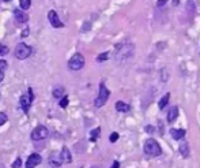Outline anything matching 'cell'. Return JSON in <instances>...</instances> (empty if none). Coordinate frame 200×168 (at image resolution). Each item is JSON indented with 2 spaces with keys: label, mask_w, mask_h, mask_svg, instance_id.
<instances>
[{
  "label": "cell",
  "mask_w": 200,
  "mask_h": 168,
  "mask_svg": "<svg viewBox=\"0 0 200 168\" xmlns=\"http://www.w3.org/2000/svg\"><path fill=\"white\" fill-rule=\"evenodd\" d=\"M135 52V47L131 42H124V44H118L116 48V60L118 63L121 62H125L128 59H131L134 56Z\"/></svg>",
  "instance_id": "1"
},
{
  "label": "cell",
  "mask_w": 200,
  "mask_h": 168,
  "mask_svg": "<svg viewBox=\"0 0 200 168\" xmlns=\"http://www.w3.org/2000/svg\"><path fill=\"white\" fill-rule=\"evenodd\" d=\"M143 149H144V153H147L148 156L155 157V156H159V154L162 153V149H161V146H159V143L156 142L155 139H153V138H148V139L146 141Z\"/></svg>",
  "instance_id": "2"
},
{
  "label": "cell",
  "mask_w": 200,
  "mask_h": 168,
  "mask_svg": "<svg viewBox=\"0 0 200 168\" xmlns=\"http://www.w3.org/2000/svg\"><path fill=\"white\" fill-rule=\"evenodd\" d=\"M109 96H110L109 89L105 86V83H101V85H99V94H98V97L95 99V101H94V105H95L97 108L104 107V105L106 104Z\"/></svg>",
  "instance_id": "3"
},
{
  "label": "cell",
  "mask_w": 200,
  "mask_h": 168,
  "mask_svg": "<svg viewBox=\"0 0 200 168\" xmlns=\"http://www.w3.org/2000/svg\"><path fill=\"white\" fill-rule=\"evenodd\" d=\"M14 55L19 60H25V59H27L31 55V48L29 45H26L25 42H19L14 49Z\"/></svg>",
  "instance_id": "4"
},
{
  "label": "cell",
  "mask_w": 200,
  "mask_h": 168,
  "mask_svg": "<svg viewBox=\"0 0 200 168\" xmlns=\"http://www.w3.org/2000/svg\"><path fill=\"white\" fill-rule=\"evenodd\" d=\"M85 58L80 53H75L71 59L68 60V69L72 70V71H78V70H82L83 66H85Z\"/></svg>",
  "instance_id": "5"
},
{
  "label": "cell",
  "mask_w": 200,
  "mask_h": 168,
  "mask_svg": "<svg viewBox=\"0 0 200 168\" xmlns=\"http://www.w3.org/2000/svg\"><path fill=\"white\" fill-rule=\"evenodd\" d=\"M48 137V129L45 126H37L31 133V139L33 141H41Z\"/></svg>",
  "instance_id": "6"
},
{
  "label": "cell",
  "mask_w": 200,
  "mask_h": 168,
  "mask_svg": "<svg viewBox=\"0 0 200 168\" xmlns=\"http://www.w3.org/2000/svg\"><path fill=\"white\" fill-rule=\"evenodd\" d=\"M48 19H49V23H50V25H52L53 28H56V29L63 28V26H64V23L61 22L60 19H59L57 12L53 11V10H50V11L48 12Z\"/></svg>",
  "instance_id": "7"
},
{
  "label": "cell",
  "mask_w": 200,
  "mask_h": 168,
  "mask_svg": "<svg viewBox=\"0 0 200 168\" xmlns=\"http://www.w3.org/2000/svg\"><path fill=\"white\" fill-rule=\"evenodd\" d=\"M42 159L38 153H31L27 157V161H26V168H36L38 164H41Z\"/></svg>",
  "instance_id": "8"
},
{
  "label": "cell",
  "mask_w": 200,
  "mask_h": 168,
  "mask_svg": "<svg viewBox=\"0 0 200 168\" xmlns=\"http://www.w3.org/2000/svg\"><path fill=\"white\" fill-rule=\"evenodd\" d=\"M31 101H33V97L29 96V94H22V96H21L19 104H21V108L23 109V112H25V113H27L29 109H30Z\"/></svg>",
  "instance_id": "9"
},
{
  "label": "cell",
  "mask_w": 200,
  "mask_h": 168,
  "mask_svg": "<svg viewBox=\"0 0 200 168\" xmlns=\"http://www.w3.org/2000/svg\"><path fill=\"white\" fill-rule=\"evenodd\" d=\"M14 17H15V19H17L18 23H26L29 21V15L26 14V12L21 11V10H15Z\"/></svg>",
  "instance_id": "10"
},
{
  "label": "cell",
  "mask_w": 200,
  "mask_h": 168,
  "mask_svg": "<svg viewBox=\"0 0 200 168\" xmlns=\"http://www.w3.org/2000/svg\"><path fill=\"white\" fill-rule=\"evenodd\" d=\"M60 159L63 163H67V164H69V163L72 161V156H71V152L68 150V148H66L64 146L63 149H61V153H60Z\"/></svg>",
  "instance_id": "11"
},
{
  "label": "cell",
  "mask_w": 200,
  "mask_h": 168,
  "mask_svg": "<svg viewBox=\"0 0 200 168\" xmlns=\"http://www.w3.org/2000/svg\"><path fill=\"white\" fill-rule=\"evenodd\" d=\"M170 135H172L173 139L178 141V139H182L185 137V130L182 129H172L170 130Z\"/></svg>",
  "instance_id": "12"
},
{
  "label": "cell",
  "mask_w": 200,
  "mask_h": 168,
  "mask_svg": "<svg viewBox=\"0 0 200 168\" xmlns=\"http://www.w3.org/2000/svg\"><path fill=\"white\" fill-rule=\"evenodd\" d=\"M177 116H178V108L177 107H170L169 112H167V122H169V123H173Z\"/></svg>",
  "instance_id": "13"
},
{
  "label": "cell",
  "mask_w": 200,
  "mask_h": 168,
  "mask_svg": "<svg viewBox=\"0 0 200 168\" xmlns=\"http://www.w3.org/2000/svg\"><path fill=\"white\" fill-rule=\"evenodd\" d=\"M178 150H180L181 156L182 157H188L189 156V145L186 141H182V142L180 143V148H178Z\"/></svg>",
  "instance_id": "14"
},
{
  "label": "cell",
  "mask_w": 200,
  "mask_h": 168,
  "mask_svg": "<svg viewBox=\"0 0 200 168\" xmlns=\"http://www.w3.org/2000/svg\"><path fill=\"white\" fill-rule=\"evenodd\" d=\"M64 88L63 86H56L55 89H53V92H52V94H53V97L55 99H63L64 97Z\"/></svg>",
  "instance_id": "15"
},
{
  "label": "cell",
  "mask_w": 200,
  "mask_h": 168,
  "mask_svg": "<svg viewBox=\"0 0 200 168\" xmlns=\"http://www.w3.org/2000/svg\"><path fill=\"white\" fill-rule=\"evenodd\" d=\"M116 109L118 111V112H128L131 108H129V105L128 104H125V102H123V101H117L116 102Z\"/></svg>",
  "instance_id": "16"
},
{
  "label": "cell",
  "mask_w": 200,
  "mask_h": 168,
  "mask_svg": "<svg viewBox=\"0 0 200 168\" xmlns=\"http://www.w3.org/2000/svg\"><path fill=\"white\" fill-rule=\"evenodd\" d=\"M61 163H63V161H61V159H57L55 154H52V156L49 157V165H50V167H60Z\"/></svg>",
  "instance_id": "17"
},
{
  "label": "cell",
  "mask_w": 200,
  "mask_h": 168,
  "mask_svg": "<svg viewBox=\"0 0 200 168\" xmlns=\"http://www.w3.org/2000/svg\"><path fill=\"white\" fill-rule=\"evenodd\" d=\"M7 62L6 60H0V82L4 79V71H6V69H7Z\"/></svg>",
  "instance_id": "18"
},
{
  "label": "cell",
  "mask_w": 200,
  "mask_h": 168,
  "mask_svg": "<svg viewBox=\"0 0 200 168\" xmlns=\"http://www.w3.org/2000/svg\"><path fill=\"white\" fill-rule=\"evenodd\" d=\"M169 99H170V94L166 93L163 97L161 99V101H159V109H165V107L167 105V102H169Z\"/></svg>",
  "instance_id": "19"
},
{
  "label": "cell",
  "mask_w": 200,
  "mask_h": 168,
  "mask_svg": "<svg viewBox=\"0 0 200 168\" xmlns=\"http://www.w3.org/2000/svg\"><path fill=\"white\" fill-rule=\"evenodd\" d=\"M99 134H101V129H95V130H93V131L90 133V141L95 142L97 138L99 137Z\"/></svg>",
  "instance_id": "20"
},
{
  "label": "cell",
  "mask_w": 200,
  "mask_h": 168,
  "mask_svg": "<svg viewBox=\"0 0 200 168\" xmlns=\"http://www.w3.org/2000/svg\"><path fill=\"white\" fill-rule=\"evenodd\" d=\"M19 4H21V8L29 10L30 8V4H31V0H19Z\"/></svg>",
  "instance_id": "21"
},
{
  "label": "cell",
  "mask_w": 200,
  "mask_h": 168,
  "mask_svg": "<svg viewBox=\"0 0 200 168\" xmlns=\"http://www.w3.org/2000/svg\"><path fill=\"white\" fill-rule=\"evenodd\" d=\"M108 58H109V53H108V52H104V53H101V55H98L97 60H98V62H104V60H106Z\"/></svg>",
  "instance_id": "22"
},
{
  "label": "cell",
  "mask_w": 200,
  "mask_h": 168,
  "mask_svg": "<svg viewBox=\"0 0 200 168\" xmlns=\"http://www.w3.org/2000/svg\"><path fill=\"white\" fill-rule=\"evenodd\" d=\"M8 53V47L6 45H0V56H4Z\"/></svg>",
  "instance_id": "23"
},
{
  "label": "cell",
  "mask_w": 200,
  "mask_h": 168,
  "mask_svg": "<svg viewBox=\"0 0 200 168\" xmlns=\"http://www.w3.org/2000/svg\"><path fill=\"white\" fill-rule=\"evenodd\" d=\"M67 105H68V97L64 96L63 99L60 100V107H61V108H66Z\"/></svg>",
  "instance_id": "24"
},
{
  "label": "cell",
  "mask_w": 200,
  "mask_h": 168,
  "mask_svg": "<svg viewBox=\"0 0 200 168\" xmlns=\"http://www.w3.org/2000/svg\"><path fill=\"white\" fill-rule=\"evenodd\" d=\"M117 139H118V134H117V133H112V134H110V137H109V141L112 143H115Z\"/></svg>",
  "instance_id": "25"
},
{
  "label": "cell",
  "mask_w": 200,
  "mask_h": 168,
  "mask_svg": "<svg viewBox=\"0 0 200 168\" xmlns=\"http://www.w3.org/2000/svg\"><path fill=\"white\" fill-rule=\"evenodd\" d=\"M7 122V115L4 112H0V126L2 124H4Z\"/></svg>",
  "instance_id": "26"
},
{
  "label": "cell",
  "mask_w": 200,
  "mask_h": 168,
  "mask_svg": "<svg viewBox=\"0 0 200 168\" xmlns=\"http://www.w3.org/2000/svg\"><path fill=\"white\" fill-rule=\"evenodd\" d=\"M21 165H22V160L18 157V159L12 163V168H21Z\"/></svg>",
  "instance_id": "27"
},
{
  "label": "cell",
  "mask_w": 200,
  "mask_h": 168,
  "mask_svg": "<svg viewBox=\"0 0 200 168\" xmlns=\"http://www.w3.org/2000/svg\"><path fill=\"white\" fill-rule=\"evenodd\" d=\"M166 3H167V0H158V2H156V7L161 8V7L166 6Z\"/></svg>",
  "instance_id": "28"
},
{
  "label": "cell",
  "mask_w": 200,
  "mask_h": 168,
  "mask_svg": "<svg viewBox=\"0 0 200 168\" xmlns=\"http://www.w3.org/2000/svg\"><path fill=\"white\" fill-rule=\"evenodd\" d=\"M144 130H146V133H148V134H153V133L155 131V129H154L153 126H146Z\"/></svg>",
  "instance_id": "29"
},
{
  "label": "cell",
  "mask_w": 200,
  "mask_h": 168,
  "mask_svg": "<svg viewBox=\"0 0 200 168\" xmlns=\"http://www.w3.org/2000/svg\"><path fill=\"white\" fill-rule=\"evenodd\" d=\"M90 22H86L85 23V25H83L82 26V32H83V33H85V32H89V29H90Z\"/></svg>",
  "instance_id": "30"
},
{
  "label": "cell",
  "mask_w": 200,
  "mask_h": 168,
  "mask_svg": "<svg viewBox=\"0 0 200 168\" xmlns=\"http://www.w3.org/2000/svg\"><path fill=\"white\" fill-rule=\"evenodd\" d=\"M118 167H120V163H118V161H115V163H113V165H112L110 168H118Z\"/></svg>",
  "instance_id": "31"
},
{
  "label": "cell",
  "mask_w": 200,
  "mask_h": 168,
  "mask_svg": "<svg viewBox=\"0 0 200 168\" xmlns=\"http://www.w3.org/2000/svg\"><path fill=\"white\" fill-rule=\"evenodd\" d=\"M178 3H180V0H173V6H178Z\"/></svg>",
  "instance_id": "32"
},
{
  "label": "cell",
  "mask_w": 200,
  "mask_h": 168,
  "mask_svg": "<svg viewBox=\"0 0 200 168\" xmlns=\"http://www.w3.org/2000/svg\"><path fill=\"white\" fill-rule=\"evenodd\" d=\"M91 168H101V167H98V165H93Z\"/></svg>",
  "instance_id": "33"
},
{
  "label": "cell",
  "mask_w": 200,
  "mask_h": 168,
  "mask_svg": "<svg viewBox=\"0 0 200 168\" xmlns=\"http://www.w3.org/2000/svg\"><path fill=\"white\" fill-rule=\"evenodd\" d=\"M4 2H11V0H4Z\"/></svg>",
  "instance_id": "34"
}]
</instances>
